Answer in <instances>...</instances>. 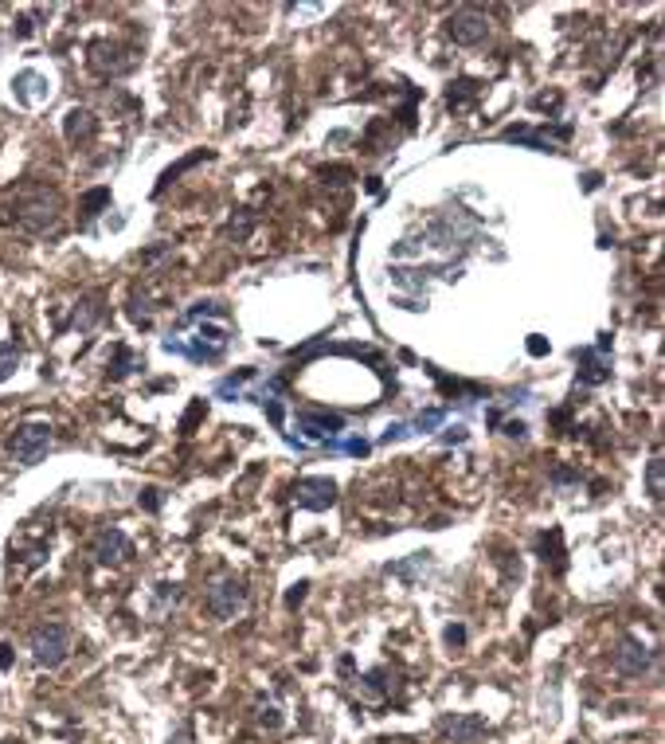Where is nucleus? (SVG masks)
Listing matches in <instances>:
<instances>
[{"instance_id": "obj_11", "label": "nucleus", "mask_w": 665, "mask_h": 744, "mask_svg": "<svg viewBox=\"0 0 665 744\" xmlns=\"http://www.w3.org/2000/svg\"><path fill=\"white\" fill-rule=\"evenodd\" d=\"M576 365H579V380H583V384H603V380L611 376L603 349H576Z\"/></svg>"}, {"instance_id": "obj_13", "label": "nucleus", "mask_w": 665, "mask_h": 744, "mask_svg": "<svg viewBox=\"0 0 665 744\" xmlns=\"http://www.w3.org/2000/svg\"><path fill=\"white\" fill-rule=\"evenodd\" d=\"M298 423L306 427V435H310V439H329V435H337V431L345 427V419L333 416V412H302V416H298Z\"/></svg>"}, {"instance_id": "obj_27", "label": "nucleus", "mask_w": 665, "mask_h": 744, "mask_svg": "<svg viewBox=\"0 0 665 744\" xmlns=\"http://www.w3.org/2000/svg\"><path fill=\"white\" fill-rule=\"evenodd\" d=\"M306 596H310V584L302 580V584H294V592L286 596V607H298V604H302V600H306Z\"/></svg>"}, {"instance_id": "obj_18", "label": "nucleus", "mask_w": 665, "mask_h": 744, "mask_svg": "<svg viewBox=\"0 0 665 744\" xmlns=\"http://www.w3.org/2000/svg\"><path fill=\"white\" fill-rule=\"evenodd\" d=\"M356 682H360V694H364V698H372V701L384 698V690H388V686H384V670H368V674H364V678H356Z\"/></svg>"}, {"instance_id": "obj_26", "label": "nucleus", "mask_w": 665, "mask_h": 744, "mask_svg": "<svg viewBox=\"0 0 665 744\" xmlns=\"http://www.w3.org/2000/svg\"><path fill=\"white\" fill-rule=\"evenodd\" d=\"M443 639H446V647H462V643H466V627H462V623H450L443 631Z\"/></svg>"}, {"instance_id": "obj_29", "label": "nucleus", "mask_w": 665, "mask_h": 744, "mask_svg": "<svg viewBox=\"0 0 665 744\" xmlns=\"http://www.w3.org/2000/svg\"><path fill=\"white\" fill-rule=\"evenodd\" d=\"M403 435H407V427H403V423H392V427L384 431V443H396V439H403Z\"/></svg>"}, {"instance_id": "obj_19", "label": "nucleus", "mask_w": 665, "mask_h": 744, "mask_svg": "<svg viewBox=\"0 0 665 744\" xmlns=\"http://www.w3.org/2000/svg\"><path fill=\"white\" fill-rule=\"evenodd\" d=\"M16 365H20V349L12 341H0V384L16 372Z\"/></svg>"}, {"instance_id": "obj_8", "label": "nucleus", "mask_w": 665, "mask_h": 744, "mask_svg": "<svg viewBox=\"0 0 665 744\" xmlns=\"http://www.w3.org/2000/svg\"><path fill=\"white\" fill-rule=\"evenodd\" d=\"M118 55H130V47L94 44V47H90V67H94L98 75H110V79H118V75H126V71H133V67H137L133 59H118Z\"/></svg>"}, {"instance_id": "obj_23", "label": "nucleus", "mask_w": 665, "mask_h": 744, "mask_svg": "<svg viewBox=\"0 0 665 744\" xmlns=\"http://www.w3.org/2000/svg\"><path fill=\"white\" fill-rule=\"evenodd\" d=\"M227 310H223L220 302H196L188 314H184V322H192V318H223Z\"/></svg>"}, {"instance_id": "obj_6", "label": "nucleus", "mask_w": 665, "mask_h": 744, "mask_svg": "<svg viewBox=\"0 0 665 744\" xmlns=\"http://www.w3.org/2000/svg\"><path fill=\"white\" fill-rule=\"evenodd\" d=\"M337 482L333 478H298L294 482V502H298V510H333L337 506Z\"/></svg>"}, {"instance_id": "obj_25", "label": "nucleus", "mask_w": 665, "mask_h": 744, "mask_svg": "<svg viewBox=\"0 0 665 744\" xmlns=\"http://www.w3.org/2000/svg\"><path fill=\"white\" fill-rule=\"evenodd\" d=\"M474 94H478V83H470V79H466V83H458V91L446 94V102H450V106H462V102H466V98H474Z\"/></svg>"}, {"instance_id": "obj_14", "label": "nucleus", "mask_w": 665, "mask_h": 744, "mask_svg": "<svg viewBox=\"0 0 665 744\" xmlns=\"http://www.w3.org/2000/svg\"><path fill=\"white\" fill-rule=\"evenodd\" d=\"M501 138H505V141H525V145H532V149L552 153V138L536 134V130H529V126H509V130H501Z\"/></svg>"}, {"instance_id": "obj_33", "label": "nucleus", "mask_w": 665, "mask_h": 744, "mask_svg": "<svg viewBox=\"0 0 665 744\" xmlns=\"http://www.w3.org/2000/svg\"><path fill=\"white\" fill-rule=\"evenodd\" d=\"M525 431H529L525 423H509V427H505V435H513V439H525Z\"/></svg>"}, {"instance_id": "obj_17", "label": "nucleus", "mask_w": 665, "mask_h": 744, "mask_svg": "<svg viewBox=\"0 0 665 744\" xmlns=\"http://www.w3.org/2000/svg\"><path fill=\"white\" fill-rule=\"evenodd\" d=\"M662 474H665V466H662V455H654L650 463H646V494L654 498V502H662Z\"/></svg>"}, {"instance_id": "obj_32", "label": "nucleus", "mask_w": 665, "mask_h": 744, "mask_svg": "<svg viewBox=\"0 0 665 744\" xmlns=\"http://www.w3.org/2000/svg\"><path fill=\"white\" fill-rule=\"evenodd\" d=\"M263 725H270V729H278L282 725V717H278V709H263V717H259Z\"/></svg>"}, {"instance_id": "obj_34", "label": "nucleus", "mask_w": 665, "mask_h": 744, "mask_svg": "<svg viewBox=\"0 0 665 744\" xmlns=\"http://www.w3.org/2000/svg\"><path fill=\"white\" fill-rule=\"evenodd\" d=\"M8 662H12V658H8V647L0 643V670H8Z\"/></svg>"}, {"instance_id": "obj_4", "label": "nucleus", "mask_w": 665, "mask_h": 744, "mask_svg": "<svg viewBox=\"0 0 665 744\" xmlns=\"http://www.w3.org/2000/svg\"><path fill=\"white\" fill-rule=\"evenodd\" d=\"M8 451L20 466H36L51 451V427L47 423H20L8 439Z\"/></svg>"}, {"instance_id": "obj_12", "label": "nucleus", "mask_w": 665, "mask_h": 744, "mask_svg": "<svg viewBox=\"0 0 665 744\" xmlns=\"http://www.w3.org/2000/svg\"><path fill=\"white\" fill-rule=\"evenodd\" d=\"M63 134H67V141H90L98 134V118L90 110H83V106H75L63 118Z\"/></svg>"}, {"instance_id": "obj_9", "label": "nucleus", "mask_w": 665, "mask_h": 744, "mask_svg": "<svg viewBox=\"0 0 665 744\" xmlns=\"http://www.w3.org/2000/svg\"><path fill=\"white\" fill-rule=\"evenodd\" d=\"M130 557V537L122 533V529H102L98 537H94V560L98 564H122V560Z\"/></svg>"}, {"instance_id": "obj_7", "label": "nucleus", "mask_w": 665, "mask_h": 744, "mask_svg": "<svg viewBox=\"0 0 665 744\" xmlns=\"http://www.w3.org/2000/svg\"><path fill=\"white\" fill-rule=\"evenodd\" d=\"M650 666H654V651L642 639L626 635L619 647H615V670H619L622 678H642V674H650Z\"/></svg>"}, {"instance_id": "obj_28", "label": "nucleus", "mask_w": 665, "mask_h": 744, "mask_svg": "<svg viewBox=\"0 0 665 744\" xmlns=\"http://www.w3.org/2000/svg\"><path fill=\"white\" fill-rule=\"evenodd\" d=\"M141 502H145V510H161V490H145Z\"/></svg>"}, {"instance_id": "obj_15", "label": "nucleus", "mask_w": 665, "mask_h": 744, "mask_svg": "<svg viewBox=\"0 0 665 744\" xmlns=\"http://www.w3.org/2000/svg\"><path fill=\"white\" fill-rule=\"evenodd\" d=\"M102 208H110V188H90L83 196V224H90L94 216H102Z\"/></svg>"}, {"instance_id": "obj_16", "label": "nucleus", "mask_w": 665, "mask_h": 744, "mask_svg": "<svg viewBox=\"0 0 665 744\" xmlns=\"http://www.w3.org/2000/svg\"><path fill=\"white\" fill-rule=\"evenodd\" d=\"M419 568H423V572H431V568H435L431 553H415L407 564H392L388 572H392V576H403V580H415V572H419Z\"/></svg>"}, {"instance_id": "obj_30", "label": "nucleus", "mask_w": 665, "mask_h": 744, "mask_svg": "<svg viewBox=\"0 0 665 744\" xmlns=\"http://www.w3.org/2000/svg\"><path fill=\"white\" fill-rule=\"evenodd\" d=\"M443 439L446 443H462V439H466V427H446Z\"/></svg>"}, {"instance_id": "obj_2", "label": "nucleus", "mask_w": 665, "mask_h": 744, "mask_svg": "<svg viewBox=\"0 0 665 744\" xmlns=\"http://www.w3.org/2000/svg\"><path fill=\"white\" fill-rule=\"evenodd\" d=\"M71 643H75V639H71V627H67V623H59V619H47V623H40V627L32 631L28 651H32V662H36V666L55 670V666H63V662H67Z\"/></svg>"}, {"instance_id": "obj_31", "label": "nucleus", "mask_w": 665, "mask_h": 744, "mask_svg": "<svg viewBox=\"0 0 665 744\" xmlns=\"http://www.w3.org/2000/svg\"><path fill=\"white\" fill-rule=\"evenodd\" d=\"M345 451H349V455H368V443H364V439H349Z\"/></svg>"}, {"instance_id": "obj_10", "label": "nucleus", "mask_w": 665, "mask_h": 744, "mask_svg": "<svg viewBox=\"0 0 665 744\" xmlns=\"http://www.w3.org/2000/svg\"><path fill=\"white\" fill-rule=\"evenodd\" d=\"M446 733L454 744H478L486 737V721L478 713H462V717H450L446 721Z\"/></svg>"}, {"instance_id": "obj_24", "label": "nucleus", "mask_w": 665, "mask_h": 744, "mask_svg": "<svg viewBox=\"0 0 665 744\" xmlns=\"http://www.w3.org/2000/svg\"><path fill=\"white\" fill-rule=\"evenodd\" d=\"M443 419H446V412H443V408H431V412H419V416H415V431H435V427H439Z\"/></svg>"}, {"instance_id": "obj_1", "label": "nucleus", "mask_w": 665, "mask_h": 744, "mask_svg": "<svg viewBox=\"0 0 665 744\" xmlns=\"http://www.w3.org/2000/svg\"><path fill=\"white\" fill-rule=\"evenodd\" d=\"M0 212H8L0 220L12 224V228H20V232L55 235L59 224H63V196L51 185H44V181H20L16 188L4 192Z\"/></svg>"}, {"instance_id": "obj_22", "label": "nucleus", "mask_w": 665, "mask_h": 744, "mask_svg": "<svg viewBox=\"0 0 665 744\" xmlns=\"http://www.w3.org/2000/svg\"><path fill=\"white\" fill-rule=\"evenodd\" d=\"M98 318H102V306H98V298H87V302H83V314H75V326L90 329L94 322H98Z\"/></svg>"}, {"instance_id": "obj_3", "label": "nucleus", "mask_w": 665, "mask_h": 744, "mask_svg": "<svg viewBox=\"0 0 665 744\" xmlns=\"http://www.w3.org/2000/svg\"><path fill=\"white\" fill-rule=\"evenodd\" d=\"M243 607H247V584H243L239 576H220V580L208 588V596H204V611H208L216 623L235 619Z\"/></svg>"}, {"instance_id": "obj_21", "label": "nucleus", "mask_w": 665, "mask_h": 744, "mask_svg": "<svg viewBox=\"0 0 665 744\" xmlns=\"http://www.w3.org/2000/svg\"><path fill=\"white\" fill-rule=\"evenodd\" d=\"M251 228H255V216H251V212H243V216H231V220H227L223 235H231V239H247V235H251Z\"/></svg>"}, {"instance_id": "obj_20", "label": "nucleus", "mask_w": 665, "mask_h": 744, "mask_svg": "<svg viewBox=\"0 0 665 744\" xmlns=\"http://www.w3.org/2000/svg\"><path fill=\"white\" fill-rule=\"evenodd\" d=\"M204 157H212V153H204V149H200V153H192V157H184L180 165H173V169H169V173L161 177V185H157V192H165V188L173 185V181H177V177H180V173H184V169H192V165H196V161H204Z\"/></svg>"}, {"instance_id": "obj_5", "label": "nucleus", "mask_w": 665, "mask_h": 744, "mask_svg": "<svg viewBox=\"0 0 665 744\" xmlns=\"http://www.w3.org/2000/svg\"><path fill=\"white\" fill-rule=\"evenodd\" d=\"M446 36L458 47H482L489 40V16L482 8H454L446 20Z\"/></svg>"}]
</instances>
